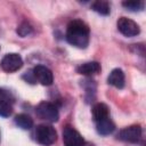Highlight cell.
<instances>
[{"instance_id": "cell-1", "label": "cell", "mask_w": 146, "mask_h": 146, "mask_svg": "<svg viewBox=\"0 0 146 146\" xmlns=\"http://www.w3.org/2000/svg\"><path fill=\"white\" fill-rule=\"evenodd\" d=\"M66 40L70 44L76 48H87L89 43L88 25L80 19H74L70 22L66 29Z\"/></svg>"}, {"instance_id": "cell-2", "label": "cell", "mask_w": 146, "mask_h": 146, "mask_svg": "<svg viewBox=\"0 0 146 146\" xmlns=\"http://www.w3.org/2000/svg\"><path fill=\"white\" fill-rule=\"evenodd\" d=\"M35 139L43 146H50L56 141L57 132L49 124H39L35 129Z\"/></svg>"}, {"instance_id": "cell-3", "label": "cell", "mask_w": 146, "mask_h": 146, "mask_svg": "<svg viewBox=\"0 0 146 146\" xmlns=\"http://www.w3.org/2000/svg\"><path fill=\"white\" fill-rule=\"evenodd\" d=\"M35 113L40 119L49 122H56L58 121V117H59L57 107L49 102H41L36 106Z\"/></svg>"}, {"instance_id": "cell-4", "label": "cell", "mask_w": 146, "mask_h": 146, "mask_svg": "<svg viewBox=\"0 0 146 146\" xmlns=\"http://www.w3.org/2000/svg\"><path fill=\"white\" fill-rule=\"evenodd\" d=\"M0 66H1V68H2L5 72L13 73V72L18 71V70L23 66V59H22V57H21L18 54L10 52V54H7V55L1 59Z\"/></svg>"}, {"instance_id": "cell-5", "label": "cell", "mask_w": 146, "mask_h": 146, "mask_svg": "<svg viewBox=\"0 0 146 146\" xmlns=\"http://www.w3.org/2000/svg\"><path fill=\"white\" fill-rule=\"evenodd\" d=\"M116 25H117V30L124 36H129V38L136 36L140 32V29H139L138 24L136 22H133L132 19L127 18V17H120Z\"/></svg>"}, {"instance_id": "cell-6", "label": "cell", "mask_w": 146, "mask_h": 146, "mask_svg": "<svg viewBox=\"0 0 146 146\" xmlns=\"http://www.w3.org/2000/svg\"><path fill=\"white\" fill-rule=\"evenodd\" d=\"M63 141L65 146H87L82 136L73 128L65 127L63 130Z\"/></svg>"}, {"instance_id": "cell-7", "label": "cell", "mask_w": 146, "mask_h": 146, "mask_svg": "<svg viewBox=\"0 0 146 146\" xmlns=\"http://www.w3.org/2000/svg\"><path fill=\"white\" fill-rule=\"evenodd\" d=\"M140 137H141V128L139 125L127 127L122 129L117 135V138L120 140L127 141V143H137L139 141Z\"/></svg>"}, {"instance_id": "cell-8", "label": "cell", "mask_w": 146, "mask_h": 146, "mask_svg": "<svg viewBox=\"0 0 146 146\" xmlns=\"http://www.w3.org/2000/svg\"><path fill=\"white\" fill-rule=\"evenodd\" d=\"M32 72H33V75H34L35 80H38L43 86H50L54 81L52 72L43 65H36L33 68Z\"/></svg>"}, {"instance_id": "cell-9", "label": "cell", "mask_w": 146, "mask_h": 146, "mask_svg": "<svg viewBox=\"0 0 146 146\" xmlns=\"http://www.w3.org/2000/svg\"><path fill=\"white\" fill-rule=\"evenodd\" d=\"M107 82L117 89L123 88L124 87V73H123V71L121 68H114L110 73V75L107 78Z\"/></svg>"}, {"instance_id": "cell-10", "label": "cell", "mask_w": 146, "mask_h": 146, "mask_svg": "<svg viewBox=\"0 0 146 146\" xmlns=\"http://www.w3.org/2000/svg\"><path fill=\"white\" fill-rule=\"evenodd\" d=\"M76 71L82 75H94L100 71V65L97 62H88V63L81 64L76 68Z\"/></svg>"}, {"instance_id": "cell-11", "label": "cell", "mask_w": 146, "mask_h": 146, "mask_svg": "<svg viewBox=\"0 0 146 146\" xmlns=\"http://www.w3.org/2000/svg\"><path fill=\"white\" fill-rule=\"evenodd\" d=\"M108 114H110V110H108L107 105H105L104 103H97V104L94 105L92 116H94V120L96 122L100 121V120H104V119H107Z\"/></svg>"}, {"instance_id": "cell-12", "label": "cell", "mask_w": 146, "mask_h": 146, "mask_svg": "<svg viewBox=\"0 0 146 146\" xmlns=\"http://www.w3.org/2000/svg\"><path fill=\"white\" fill-rule=\"evenodd\" d=\"M96 128H97V131H98L99 135L106 136V135H110V133H112V132L114 131L115 125H114V123L110 120V117H107V119L97 121V122H96Z\"/></svg>"}, {"instance_id": "cell-13", "label": "cell", "mask_w": 146, "mask_h": 146, "mask_svg": "<svg viewBox=\"0 0 146 146\" xmlns=\"http://www.w3.org/2000/svg\"><path fill=\"white\" fill-rule=\"evenodd\" d=\"M15 123L19 128H22L24 130H29V129H31L33 127V120H32V117L30 115H27V114H24V113L18 114V115L15 116Z\"/></svg>"}, {"instance_id": "cell-14", "label": "cell", "mask_w": 146, "mask_h": 146, "mask_svg": "<svg viewBox=\"0 0 146 146\" xmlns=\"http://www.w3.org/2000/svg\"><path fill=\"white\" fill-rule=\"evenodd\" d=\"M91 8L100 14V15H108L110 11H111V6L107 1H104V0H98V1H95L92 5H91Z\"/></svg>"}, {"instance_id": "cell-15", "label": "cell", "mask_w": 146, "mask_h": 146, "mask_svg": "<svg viewBox=\"0 0 146 146\" xmlns=\"http://www.w3.org/2000/svg\"><path fill=\"white\" fill-rule=\"evenodd\" d=\"M13 113V106L11 102L5 98H0V116L8 117Z\"/></svg>"}, {"instance_id": "cell-16", "label": "cell", "mask_w": 146, "mask_h": 146, "mask_svg": "<svg viewBox=\"0 0 146 146\" xmlns=\"http://www.w3.org/2000/svg\"><path fill=\"white\" fill-rule=\"evenodd\" d=\"M122 6L131 11H138V10H143L144 9V2L139 1V0H133V1H123Z\"/></svg>"}, {"instance_id": "cell-17", "label": "cell", "mask_w": 146, "mask_h": 146, "mask_svg": "<svg viewBox=\"0 0 146 146\" xmlns=\"http://www.w3.org/2000/svg\"><path fill=\"white\" fill-rule=\"evenodd\" d=\"M31 32H32V27H31V25H30L29 23H26V22L22 23V24L18 26V29H17V33H18L21 36H26V35H29Z\"/></svg>"}, {"instance_id": "cell-18", "label": "cell", "mask_w": 146, "mask_h": 146, "mask_svg": "<svg viewBox=\"0 0 146 146\" xmlns=\"http://www.w3.org/2000/svg\"><path fill=\"white\" fill-rule=\"evenodd\" d=\"M27 82H30V83H34L36 80H35V78H34V75H33V72L31 73V72H29V73H26L24 76H23Z\"/></svg>"}]
</instances>
